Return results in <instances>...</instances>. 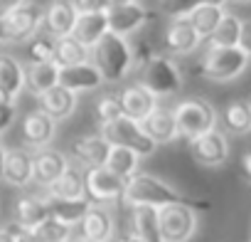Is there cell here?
<instances>
[{
	"mask_svg": "<svg viewBox=\"0 0 251 242\" xmlns=\"http://www.w3.org/2000/svg\"><path fill=\"white\" fill-rule=\"evenodd\" d=\"M94 114L99 119V124H108V121L123 116L121 114V104H118V94H103L96 99V106H94Z\"/></svg>",
	"mask_w": 251,
	"mask_h": 242,
	"instance_id": "obj_38",
	"label": "cell"
},
{
	"mask_svg": "<svg viewBox=\"0 0 251 242\" xmlns=\"http://www.w3.org/2000/svg\"><path fill=\"white\" fill-rule=\"evenodd\" d=\"M45 203H47L50 217L67 225V227H76L81 222V217L86 215V210L91 208V203L86 198H81V200H59V198L45 195Z\"/></svg>",
	"mask_w": 251,
	"mask_h": 242,
	"instance_id": "obj_24",
	"label": "cell"
},
{
	"mask_svg": "<svg viewBox=\"0 0 251 242\" xmlns=\"http://www.w3.org/2000/svg\"><path fill=\"white\" fill-rule=\"evenodd\" d=\"M25 89V67L13 55H0V91L8 96H18Z\"/></svg>",
	"mask_w": 251,
	"mask_h": 242,
	"instance_id": "obj_30",
	"label": "cell"
},
{
	"mask_svg": "<svg viewBox=\"0 0 251 242\" xmlns=\"http://www.w3.org/2000/svg\"><path fill=\"white\" fill-rule=\"evenodd\" d=\"M91 242H108L113 237V217L103 205H91L79 222V235Z\"/></svg>",
	"mask_w": 251,
	"mask_h": 242,
	"instance_id": "obj_18",
	"label": "cell"
},
{
	"mask_svg": "<svg viewBox=\"0 0 251 242\" xmlns=\"http://www.w3.org/2000/svg\"><path fill=\"white\" fill-rule=\"evenodd\" d=\"M15 215H18L15 222H18L20 227H27V230L37 227L42 220L50 217L47 203H45V198H40V195H23V198L18 200V205H15Z\"/></svg>",
	"mask_w": 251,
	"mask_h": 242,
	"instance_id": "obj_32",
	"label": "cell"
},
{
	"mask_svg": "<svg viewBox=\"0 0 251 242\" xmlns=\"http://www.w3.org/2000/svg\"><path fill=\"white\" fill-rule=\"evenodd\" d=\"M173 116H175L177 136H182L187 141H192V139L217 129V109L207 99H202V96L182 99L173 109Z\"/></svg>",
	"mask_w": 251,
	"mask_h": 242,
	"instance_id": "obj_3",
	"label": "cell"
},
{
	"mask_svg": "<svg viewBox=\"0 0 251 242\" xmlns=\"http://www.w3.org/2000/svg\"><path fill=\"white\" fill-rule=\"evenodd\" d=\"M76 5L72 0H52L47 8H42V32L50 37H67L72 35V28L76 23Z\"/></svg>",
	"mask_w": 251,
	"mask_h": 242,
	"instance_id": "obj_13",
	"label": "cell"
},
{
	"mask_svg": "<svg viewBox=\"0 0 251 242\" xmlns=\"http://www.w3.org/2000/svg\"><path fill=\"white\" fill-rule=\"evenodd\" d=\"M131 232L143 242H163L158 230V210L148 205L131 208Z\"/></svg>",
	"mask_w": 251,
	"mask_h": 242,
	"instance_id": "obj_27",
	"label": "cell"
},
{
	"mask_svg": "<svg viewBox=\"0 0 251 242\" xmlns=\"http://www.w3.org/2000/svg\"><path fill=\"white\" fill-rule=\"evenodd\" d=\"M108 149L111 146L103 141L101 134H84V136H76L72 141V153H74V158L84 168L103 166L106 163V156H108Z\"/></svg>",
	"mask_w": 251,
	"mask_h": 242,
	"instance_id": "obj_21",
	"label": "cell"
},
{
	"mask_svg": "<svg viewBox=\"0 0 251 242\" xmlns=\"http://www.w3.org/2000/svg\"><path fill=\"white\" fill-rule=\"evenodd\" d=\"M69 168V158L57 149H37L32 153V183L40 188H50L64 171Z\"/></svg>",
	"mask_w": 251,
	"mask_h": 242,
	"instance_id": "obj_12",
	"label": "cell"
},
{
	"mask_svg": "<svg viewBox=\"0 0 251 242\" xmlns=\"http://www.w3.org/2000/svg\"><path fill=\"white\" fill-rule=\"evenodd\" d=\"M141 126L146 131V136L160 146V144H173L177 136V126H175V116H173V109H165V106H155L143 121Z\"/></svg>",
	"mask_w": 251,
	"mask_h": 242,
	"instance_id": "obj_16",
	"label": "cell"
},
{
	"mask_svg": "<svg viewBox=\"0 0 251 242\" xmlns=\"http://www.w3.org/2000/svg\"><path fill=\"white\" fill-rule=\"evenodd\" d=\"M249 67V57L241 47H207L197 72L209 82H231Z\"/></svg>",
	"mask_w": 251,
	"mask_h": 242,
	"instance_id": "obj_4",
	"label": "cell"
},
{
	"mask_svg": "<svg viewBox=\"0 0 251 242\" xmlns=\"http://www.w3.org/2000/svg\"><path fill=\"white\" fill-rule=\"evenodd\" d=\"M79 13H106L111 8V0H72Z\"/></svg>",
	"mask_w": 251,
	"mask_h": 242,
	"instance_id": "obj_39",
	"label": "cell"
},
{
	"mask_svg": "<svg viewBox=\"0 0 251 242\" xmlns=\"http://www.w3.org/2000/svg\"><path fill=\"white\" fill-rule=\"evenodd\" d=\"M224 3L226 0H160V8L165 15L175 20V18H187L200 5H224Z\"/></svg>",
	"mask_w": 251,
	"mask_h": 242,
	"instance_id": "obj_37",
	"label": "cell"
},
{
	"mask_svg": "<svg viewBox=\"0 0 251 242\" xmlns=\"http://www.w3.org/2000/svg\"><path fill=\"white\" fill-rule=\"evenodd\" d=\"M231 3H251V0H231Z\"/></svg>",
	"mask_w": 251,
	"mask_h": 242,
	"instance_id": "obj_50",
	"label": "cell"
},
{
	"mask_svg": "<svg viewBox=\"0 0 251 242\" xmlns=\"http://www.w3.org/2000/svg\"><path fill=\"white\" fill-rule=\"evenodd\" d=\"M108 242H143V240H141V237H136L133 232H128V235H118V237L113 235Z\"/></svg>",
	"mask_w": 251,
	"mask_h": 242,
	"instance_id": "obj_45",
	"label": "cell"
},
{
	"mask_svg": "<svg viewBox=\"0 0 251 242\" xmlns=\"http://www.w3.org/2000/svg\"><path fill=\"white\" fill-rule=\"evenodd\" d=\"M224 15H226L224 5H200L197 10H192L187 15V20L195 28V32L200 35V40H207L214 32V28L222 23Z\"/></svg>",
	"mask_w": 251,
	"mask_h": 242,
	"instance_id": "obj_33",
	"label": "cell"
},
{
	"mask_svg": "<svg viewBox=\"0 0 251 242\" xmlns=\"http://www.w3.org/2000/svg\"><path fill=\"white\" fill-rule=\"evenodd\" d=\"M108 32V20L106 13H79L76 23L72 28V37L76 42H81L84 47H94L103 35Z\"/></svg>",
	"mask_w": 251,
	"mask_h": 242,
	"instance_id": "obj_23",
	"label": "cell"
},
{
	"mask_svg": "<svg viewBox=\"0 0 251 242\" xmlns=\"http://www.w3.org/2000/svg\"><path fill=\"white\" fill-rule=\"evenodd\" d=\"M101 84H103V79H101V74L96 72V67L91 62L74 64V67H59V87H64L74 94L96 89Z\"/></svg>",
	"mask_w": 251,
	"mask_h": 242,
	"instance_id": "obj_22",
	"label": "cell"
},
{
	"mask_svg": "<svg viewBox=\"0 0 251 242\" xmlns=\"http://www.w3.org/2000/svg\"><path fill=\"white\" fill-rule=\"evenodd\" d=\"M190 151H192V158L202 166H222L229 158V139L224 131L212 129V131L192 139Z\"/></svg>",
	"mask_w": 251,
	"mask_h": 242,
	"instance_id": "obj_11",
	"label": "cell"
},
{
	"mask_svg": "<svg viewBox=\"0 0 251 242\" xmlns=\"http://www.w3.org/2000/svg\"><path fill=\"white\" fill-rule=\"evenodd\" d=\"M241 173L246 176V181H251V151L241 156Z\"/></svg>",
	"mask_w": 251,
	"mask_h": 242,
	"instance_id": "obj_44",
	"label": "cell"
},
{
	"mask_svg": "<svg viewBox=\"0 0 251 242\" xmlns=\"http://www.w3.org/2000/svg\"><path fill=\"white\" fill-rule=\"evenodd\" d=\"M52 139H54V121L47 114H42L40 109L25 114L23 119V144L25 146L37 151V149L50 146Z\"/></svg>",
	"mask_w": 251,
	"mask_h": 242,
	"instance_id": "obj_17",
	"label": "cell"
},
{
	"mask_svg": "<svg viewBox=\"0 0 251 242\" xmlns=\"http://www.w3.org/2000/svg\"><path fill=\"white\" fill-rule=\"evenodd\" d=\"M8 40H5V30H3V23H0V45H5Z\"/></svg>",
	"mask_w": 251,
	"mask_h": 242,
	"instance_id": "obj_48",
	"label": "cell"
},
{
	"mask_svg": "<svg viewBox=\"0 0 251 242\" xmlns=\"http://www.w3.org/2000/svg\"><path fill=\"white\" fill-rule=\"evenodd\" d=\"M224 129L234 136H244L251 131V101L246 99H234L224 106L222 111Z\"/></svg>",
	"mask_w": 251,
	"mask_h": 242,
	"instance_id": "obj_28",
	"label": "cell"
},
{
	"mask_svg": "<svg viewBox=\"0 0 251 242\" xmlns=\"http://www.w3.org/2000/svg\"><path fill=\"white\" fill-rule=\"evenodd\" d=\"M106 20H108V32L128 37V35L138 32L143 25L153 23L155 13L148 10L146 5H141L138 0H133V3H126V5H111L106 10Z\"/></svg>",
	"mask_w": 251,
	"mask_h": 242,
	"instance_id": "obj_9",
	"label": "cell"
},
{
	"mask_svg": "<svg viewBox=\"0 0 251 242\" xmlns=\"http://www.w3.org/2000/svg\"><path fill=\"white\" fill-rule=\"evenodd\" d=\"M69 242H91V240H84V237H74V240H69Z\"/></svg>",
	"mask_w": 251,
	"mask_h": 242,
	"instance_id": "obj_49",
	"label": "cell"
},
{
	"mask_svg": "<svg viewBox=\"0 0 251 242\" xmlns=\"http://www.w3.org/2000/svg\"><path fill=\"white\" fill-rule=\"evenodd\" d=\"M13 119H15V104H0V134L10 129Z\"/></svg>",
	"mask_w": 251,
	"mask_h": 242,
	"instance_id": "obj_41",
	"label": "cell"
},
{
	"mask_svg": "<svg viewBox=\"0 0 251 242\" xmlns=\"http://www.w3.org/2000/svg\"><path fill=\"white\" fill-rule=\"evenodd\" d=\"M40 99V111L42 114H47L54 124L57 121H64V119H69L72 114H74V109H76V94L74 91H69V89H64V87H52L50 91H45L42 96H37Z\"/></svg>",
	"mask_w": 251,
	"mask_h": 242,
	"instance_id": "obj_19",
	"label": "cell"
},
{
	"mask_svg": "<svg viewBox=\"0 0 251 242\" xmlns=\"http://www.w3.org/2000/svg\"><path fill=\"white\" fill-rule=\"evenodd\" d=\"M239 35H241V20L226 13L207 40H209V47H239Z\"/></svg>",
	"mask_w": 251,
	"mask_h": 242,
	"instance_id": "obj_34",
	"label": "cell"
},
{
	"mask_svg": "<svg viewBox=\"0 0 251 242\" xmlns=\"http://www.w3.org/2000/svg\"><path fill=\"white\" fill-rule=\"evenodd\" d=\"M8 230L13 232V237H15V242H37V237L27 230V227H20L18 222H10L8 225Z\"/></svg>",
	"mask_w": 251,
	"mask_h": 242,
	"instance_id": "obj_42",
	"label": "cell"
},
{
	"mask_svg": "<svg viewBox=\"0 0 251 242\" xmlns=\"http://www.w3.org/2000/svg\"><path fill=\"white\" fill-rule=\"evenodd\" d=\"M30 232L37 237V242H69L74 227H67V225H62V222L47 217V220H42L37 227H32Z\"/></svg>",
	"mask_w": 251,
	"mask_h": 242,
	"instance_id": "obj_36",
	"label": "cell"
},
{
	"mask_svg": "<svg viewBox=\"0 0 251 242\" xmlns=\"http://www.w3.org/2000/svg\"><path fill=\"white\" fill-rule=\"evenodd\" d=\"M103 166H106L111 173H116L118 178L128 181L131 176H136V173H138L141 156H138L136 151H131V149H123V146H111Z\"/></svg>",
	"mask_w": 251,
	"mask_h": 242,
	"instance_id": "obj_31",
	"label": "cell"
},
{
	"mask_svg": "<svg viewBox=\"0 0 251 242\" xmlns=\"http://www.w3.org/2000/svg\"><path fill=\"white\" fill-rule=\"evenodd\" d=\"M50 198H59V200H81L84 195V171L76 168L74 163H69V168L47 188Z\"/></svg>",
	"mask_w": 251,
	"mask_h": 242,
	"instance_id": "obj_25",
	"label": "cell"
},
{
	"mask_svg": "<svg viewBox=\"0 0 251 242\" xmlns=\"http://www.w3.org/2000/svg\"><path fill=\"white\" fill-rule=\"evenodd\" d=\"M86 62H91V50L76 42L72 35L54 40V64L57 67H74V64H86Z\"/></svg>",
	"mask_w": 251,
	"mask_h": 242,
	"instance_id": "obj_29",
	"label": "cell"
},
{
	"mask_svg": "<svg viewBox=\"0 0 251 242\" xmlns=\"http://www.w3.org/2000/svg\"><path fill=\"white\" fill-rule=\"evenodd\" d=\"M59 84V67L54 62H42V64H30L25 69V87L30 94L42 96L52 87Z\"/></svg>",
	"mask_w": 251,
	"mask_h": 242,
	"instance_id": "obj_26",
	"label": "cell"
},
{
	"mask_svg": "<svg viewBox=\"0 0 251 242\" xmlns=\"http://www.w3.org/2000/svg\"><path fill=\"white\" fill-rule=\"evenodd\" d=\"M3 181L15 188H25L32 183V153L27 149H8L5 151Z\"/></svg>",
	"mask_w": 251,
	"mask_h": 242,
	"instance_id": "obj_20",
	"label": "cell"
},
{
	"mask_svg": "<svg viewBox=\"0 0 251 242\" xmlns=\"http://www.w3.org/2000/svg\"><path fill=\"white\" fill-rule=\"evenodd\" d=\"M3 23V30H5V40L8 42H27L32 35H37L42 30V8L25 0L20 8H15Z\"/></svg>",
	"mask_w": 251,
	"mask_h": 242,
	"instance_id": "obj_10",
	"label": "cell"
},
{
	"mask_svg": "<svg viewBox=\"0 0 251 242\" xmlns=\"http://www.w3.org/2000/svg\"><path fill=\"white\" fill-rule=\"evenodd\" d=\"M239 47L244 55L251 60V20H241V35H239Z\"/></svg>",
	"mask_w": 251,
	"mask_h": 242,
	"instance_id": "obj_40",
	"label": "cell"
},
{
	"mask_svg": "<svg viewBox=\"0 0 251 242\" xmlns=\"http://www.w3.org/2000/svg\"><path fill=\"white\" fill-rule=\"evenodd\" d=\"M200 35L190 25L187 18H175L163 32V47L168 55H190L200 47Z\"/></svg>",
	"mask_w": 251,
	"mask_h": 242,
	"instance_id": "obj_14",
	"label": "cell"
},
{
	"mask_svg": "<svg viewBox=\"0 0 251 242\" xmlns=\"http://www.w3.org/2000/svg\"><path fill=\"white\" fill-rule=\"evenodd\" d=\"M25 0H0V20H5L15 8H20Z\"/></svg>",
	"mask_w": 251,
	"mask_h": 242,
	"instance_id": "obj_43",
	"label": "cell"
},
{
	"mask_svg": "<svg viewBox=\"0 0 251 242\" xmlns=\"http://www.w3.org/2000/svg\"><path fill=\"white\" fill-rule=\"evenodd\" d=\"M123 203H128L131 208L136 205H148V208H165V205H190V208H207L202 205L200 200L180 193L177 188H173L170 183L151 176V173H136L126 181V188H123Z\"/></svg>",
	"mask_w": 251,
	"mask_h": 242,
	"instance_id": "obj_1",
	"label": "cell"
},
{
	"mask_svg": "<svg viewBox=\"0 0 251 242\" xmlns=\"http://www.w3.org/2000/svg\"><path fill=\"white\" fill-rule=\"evenodd\" d=\"M141 84L155 96V99H168L175 96L182 87V74L177 64L168 55H155L146 67H143V79Z\"/></svg>",
	"mask_w": 251,
	"mask_h": 242,
	"instance_id": "obj_6",
	"label": "cell"
},
{
	"mask_svg": "<svg viewBox=\"0 0 251 242\" xmlns=\"http://www.w3.org/2000/svg\"><path fill=\"white\" fill-rule=\"evenodd\" d=\"M118 104H121V114L128 116L133 121H143L155 106L158 99L138 82V84H128L118 91Z\"/></svg>",
	"mask_w": 251,
	"mask_h": 242,
	"instance_id": "obj_15",
	"label": "cell"
},
{
	"mask_svg": "<svg viewBox=\"0 0 251 242\" xmlns=\"http://www.w3.org/2000/svg\"><path fill=\"white\" fill-rule=\"evenodd\" d=\"M123 188H126V181L118 178L116 173H111L106 166L84 168V195H86V200L91 205L121 200L123 198Z\"/></svg>",
	"mask_w": 251,
	"mask_h": 242,
	"instance_id": "obj_8",
	"label": "cell"
},
{
	"mask_svg": "<svg viewBox=\"0 0 251 242\" xmlns=\"http://www.w3.org/2000/svg\"><path fill=\"white\" fill-rule=\"evenodd\" d=\"M5 146H3V141H0V181H3V166H5Z\"/></svg>",
	"mask_w": 251,
	"mask_h": 242,
	"instance_id": "obj_47",
	"label": "cell"
},
{
	"mask_svg": "<svg viewBox=\"0 0 251 242\" xmlns=\"http://www.w3.org/2000/svg\"><path fill=\"white\" fill-rule=\"evenodd\" d=\"M158 230L163 242H187L197 232V215L190 205H165L158 210Z\"/></svg>",
	"mask_w": 251,
	"mask_h": 242,
	"instance_id": "obj_7",
	"label": "cell"
},
{
	"mask_svg": "<svg viewBox=\"0 0 251 242\" xmlns=\"http://www.w3.org/2000/svg\"><path fill=\"white\" fill-rule=\"evenodd\" d=\"M91 64L96 67V72L101 74L103 82L108 84H118L133 72V57H131V42L106 32L94 47H91Z\"/></svg>",
	"mask_w": 251,
	"mask_h": 242,
	"instance_id": "obj_2",
	"label": "cell"
},
{
	"mask_svg": "<svg viewBox=\"0 0 251 242\" xmlns=\"http://www.w3.org/2000/svg\"><path fill=\"white\" fill-rule=\"evenodd\" d=\"M0 242H15V237L8 227H0Z\"/></svg>",
	"mask_w": 251,
	"mask_h": 242,
	"instance_id": "obj_46",
	"label": "cell"
},
{
	"mask_svg": "<svg viewBox=\"0 0 251 242\" xmlns=\"http://www.w3.org/2000/svg\"><path fill=\"white\" fill-rule=\"evenodd\" d=\"M25 52L30 64H42V62H54V37H50L47 32H37L25 42Z\"/></svg>",
	"mask_w": 251,
	"mask_h": 242,
	"instance_id": "obj_35",
	"label": "cell"
},
{
	"mask_svg": "<svg viewBox=\"0 0 251 242\" xmlns=\"http://www.w3.org/2000/svg\"><path fill=\"white\" fill-rule=\"evenodd\" d=\"M99 134L103 136V141L108 146H123V149H131L136 151L141 158L143 156H153L155 153V144L146 136L141 121H133L128 116H118L113 121H108V124H101Z\"/></svg>",
	"mask_w": 251,
	"mask_h": 242,
	"instance_id": "obj_5",
	"label": "cell"
}]
</instances>
